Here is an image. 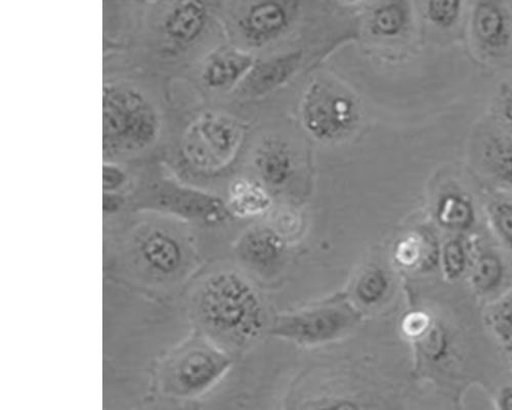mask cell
<instances>
[{
    "label": "cell",
    "instance_id": "cell-1",
    "mask_svg": "<svg viewBox=\"0 0 512 410\" xmlns=\"http://www.w3.org/2000/svg\"><path fill=\"white\" fill-rule=\"evenodd\" d=\"M201 330L217 345L244 346L260 338L266 325L264 303L252 285L236 272L205 279L193 298Z\"/></svg>",
    "mask_w": 512,
    "mask_h": 410
},
{
    "label": "cell",
    "instance_id": "cell-2",
    "mask_svg": "<svg viewBox=\"0 0 512 410\" xmlns=\"http://www.w3.org/2000/svg\"><path fill=\"white\" fill-rule=\"evenodd\" d=\"M159 117L151 102L125 85L104 88L103 148L111 158L148 148L157 138Z\"/></svg>",
    "mask_w": 512,
    "mask_h": 410
},
{
    "label": "cell",
    "instance_id": "cell-3",
    "mask_svg": "<svg viewBox=\"0 0 512 410\" xmlns=\"http://www.w3.org/2000/svg\"><path fill=\"white\" fill-rule=\"evenodd\" d=\"M231 366L226 350L207 337H193L163 362L160 387L169 396L193 398L215 386Z\"/></svg>",
    "mask_w": 512,
    "mask_h": 410
},
{
    "label": "cell",
    "instance_id": "cell-4",
    "mask_svg": "<svg viewBox=\"0 0 512 410\" xmlns=\"http://www.w3.org/2000/svg\"><path fill=\"white\" fill-rule=\"evenodd\" d=\"M360 310L346 298L286 313L273 322L271 333L302 346H317L346 336L360 323Z\"/></svg>",
    "mask_w": 512,
    "mask_h": 410
},
{
    "label": "cell",
    "instance_id": "cell-5",
    "mask_svg": "<svg viewBox=\"0 0 512 410\" xmlns=\"http://www.w3.org/2000/svg\"><path fill=\"white\" fill-rule=\"evenodd\" d=\"M302 117L315 138L333 141L353 129L358 112L355 100L346 91L331 82L317 81L305 95Z\"/></svg>",
    "mask_w": 512,
    "mask_h": 410
},
{
    "label": "cell",
    "instance_id": "cell-6",
    "mask_svg": "<svg viewBox=\"0 0 512 410\" xmlns=\"http://www.w3.org/2000/svg\"><path fill=\"white\" fill-rule=\"evenodd\" d=\"M240 140V128L233 119L207 114L193 123L187 133L184 150L196 168L217 170L231 160Z\"/></svg>",
    "mask_w": 512,
    "mask_h": 410
},
{
    "label": "cell",
    "instance_id": "cell-7",
    "mask_svg": "<svg viewBox=\"0 0 512 410\" xmlns=\"http://www.w3.org/2000/svg\"><path fill=\"white\" fill-rule=\"evenodd\" d=\"M138 267L158 281L174 280L189 265L187 245L175 233L154 227L139 233L133 244Z\"/></svg>",
    "mask_w": 512,
    "mask_h": 410
},
{
    "label": "cell",
    "instance_id": "cell-8",
    "mask_svg": "<svg viewBox=\"0 0 512 410\" xmlns=\"http://www.w3.org/2000/svg\"><path fill=\"white\" fill-rule=\"evenodd\" d=\"M293 16L292 4L262 2L251 5L239 20L243 36L254 45L268 43L289 27Z\"/></svg>",
    "mask_w": 512,
    "mask_h": 410
},
{
    "label": "cell",
    "instance_id": "cell-9",
    "mask_svg": "<svg viewBox=\"0 0 512 410\" xmlns=\"http://www.w3.org/2000/svg\"><path fill=\"white\" fill-rule=\"evenodd\" d=\"M237 254L246 266L267 274L282 265L286 256V245L273 229L258 227L242 236L237 245Z\"/></svg>",
    "mask_w": 512,
    "mask_h": 410
},
{
    "label": "cell",
    "instance_id": "cell-10",
    "mask_svg": "<svg viewBox=\"0 0 512 410\" xmlns=\"http://www.w3.org/2000/svg\"><path fill=\"white\" fill-rule=\"evenodd\" d=\"M473 31L486 50L499 52L506 49L511 38L506 10L499 3H478L473 14Z\"/></svg>",
    "mask_w": 512,
    "mask_h": 410
},
{
    "label": "cell",
    "instance_id": "cell-11",
    "mask_svg": "<svg viewBox=\"0 0 512 410\" xmlns=\"http://www.w3.org/2000/svg\"><path fill=\"white\" fill-rule=\"evenodd\" d=\"M254 65L252 55L237 49H226L209 58L202 77L210 89L224 90L247 76Z\"/></svg>",
    "mask_w": 512,
    "mask_h": 410
},
{
    "label": "cell",
    "instance_id": "cell-12",
    "mask_svg": "<svg viewBox=\"0 0 512 410\" xmlns=\"http://www.w3.org/2000/svg\"><path fill=\"white\" fill-rule=\"evenodd\" d=\"M207 22V10L202 3L180 2L170 9L164 19L163 29L170 41L188 45L203 31Z\"/></svg>",
    "mask_w": 512,
    "mask_h": 410
},
{
    "label": "cell",
    "instance_id": "cell-13",
    "mask_svg": "<svg viewBox=\"0 0 512 410\" xmlns=\"http://www.w3.org/2000/svg\"><path fill=\"white\" fill-rule=\"evenodd\" d=\"M302 59L300 52L276 57L254 65L246 76V88L254 96L265 95L282 86Z\"/></svg>",
    "mask_w": 512,
    "mask_h": 410
},
{
    "label": "cell",
    "instance_id": "cell-14",
    "mask_svg": "<svg viewBox=\"0 0 512 410\" xmlns=\"http://www.w3.org/2000/svg\"><path fill=\"white\" fill-rule=\"evenodd\" d=\"M262 179L272 187H281L290 179L294 162L287 145L280 141L266 143L256 156Z\"/></svg>",
    "mask_w": 512,
    "mask_h": 410
},
{
    "label": "cell",
    "instance_id": "cell-15",
    "mask_svg": "<svg viewBox=\"0 0 512 410\" xmlns=\"http://www.w3.org/2000/svg\"><path fill=\"white\" fill-rule=\"evenodd\" d=\"M272 198L259 183L238 180L230 188L229 210L243 218L258 217L270 210Z\"/></svg>",
    "mask_w": 512,
    "mask_h": 410
},
{
    "label": "cell",
    "instance_id": "cell-16",
    "mask_svg": "<svg viewBox=\"0 0 512 410\" xmlns=\"http://www.w3.org/2000/svg\"><path fill=\"white\" fill-rule=\"evenodd\" d=\"M394 256L396 262L407 269L432 270L440 261L437 243L418 234H409L400 239Z\"/></svg>",
    "mask_w": 512,
    "mask_h": 410
},
{
    "label": "cell",
    "instance_id": "cell-17",
    "mask_svg": "<svg viewBox=\"0 0 512 410\" xmlns=\"http://www.w3.org/2000/svg\"><path fill=\"white\" fill-rule=\"evenodd\" d=\"M436 216L440 225L449 230L465 231L476 221L472 201L458 193H448L440 198Z\"/></svg>",
    "mask_w": 512,
    "mask_h": 410
},
{
    "label": "cell",
    "instance_id": "cell-18",
    "mask_svg": "<svg viewBox=\"0 0 512 410\" xmlns=\"http://www.w3.org/2000/svg\"><path fill=\"white\" fill-rule=\"evenodd\" d=\"M410 20L411 13L407 3H387L372 14L371 31L381 37H397L407 29Z\"/></svg>",
    "mask_w": 512,
    "mask_h": 410
},
{
    "label": "cell",
    "instance_id": "cell-19",
    "mask_svg": "<svg viewBox=\"0 0 512 410\" xmlns=\"http://www.w3.org/2000/svg\"><path fill=\"white\" fill-rule=\"evenodd\" d=\"M391 278L379 267H372L362 273L355 285L356 299L366 307H376L389 295Z\"/></svg>",
    "mask_w": 512,
    "mask_h": 410
},
{
    "label": "cell",
    "instance_id": "cell-20",
    "mask_svg": "<svg viewBox=\"0 0 512 410\" xmlns=\"http://www.w3.org/2000/svg\"><path fill=\"white\" fill-rule=\"evenodd\" d=\"M483 157L491 174L512 186V145L501 138H492L484 146Z\"/></svg>",
    "mask_w": 512,
    "mask_h": 410
},
{
    "label": "cell",
    "instance_id": "cell-21",
    "mask_svg": "<svg viewBox=\"0 0 512 410\" xmlns=\"http://www.w3.org/2000/svg\"><path fill=\"white\" fill-rule=\"evenodd\" d=\"M504 267L501 260L492 254L482 255L475 264L472 281L480 293H491L501 284Z\"/></svg>",
    "mask_w": 512,
    "mask_h": 410
},
{
    "label": "cell",
    "instance_id": "cell-22",
    "mask_svg": "<svg viewBox=\"0 0 512 410\" xmlns=\"http://www.w3.org/2000/svg\"><path fill=\"white\" fill-rule=\"evenodd\" d=\"M489 324L496 337L505 345H512V293L491 310Z\"/></svg>",
    "mask_w": 512,
    "mask_h": 410
},
{
    "label": "cell",
    "instance_id": "cell-23",
    "mask_svg": "<svg viewBox=\"0 0 512 410\" xmlns=\"http://www.w3.org/2000/svg\"><path fill=\"white\" fill-rule=\"evenodd\" d=\"M443 272L448 280L457 279L465 271L467 254L460 239L449 240L442 251Z\"/></svg>",
    "mask_w": 512,
    "mask_h": 410
},
{
    "label": "cell",
    "instance_id": "cell-24",
    "mask_svg": "<svg viewBox=\"0 0 512 410\" xmlns=\"http://www.w3.org/2000/svg\"><path fill=\"white\" fill-rule=\"evenodd\" d=\"M422 352L434 362L444 359L449 352V339L441 325L433 323L430 330L417 340Z\"/></svg>",
    "mask_w": 512,
    "mask_h": 410
},
{
    "label": "cell",
    "instance_id": "cell-25",
    "mask_svg": "<svg viewBox=\"0 0 512 410\" xmlns=\"http://www.w3.org/2000/svg\"><path fill=\"white\" fill-rule=\"evenodd\" d=\"M462 12L460 2H430L426 6V15L438 28L450 29L457 24Z\"/></svg>",
    "mask_w": 512,
    "mask_h": 410
},
{
    "label": "cell",
    "instance_id": "cell-26",
    "mask_svg": "<svg viewBox=\"0 0 512 410\" xmlns=\"http://www.w3.org/2000/svg\"><path fill=\"white\" fill-rule=\"evenodd\" d=\"M490 214L498 233L512 250V204L496 202L492 205Z\"/></svg>",
    "mask_w": 512,
    "mask_h": 410
},
{
    "label": "cell",
    "instance_id": "cell-27",
    "mask_svg": "<svg viewBox=\"0 0 512 410\" xmlns=\"http://www.w3.org/2000/svg\"><path fill=\"white\" fill-rule=\"evenodd\" d=\"M433 323V319L428 313L411 312L403 320L402 331L407 338L417 341L430 330Z\"/></svg>",
    "mask_w": 512,
    "mask_h": 410
},
{
    "label": "cell",
    "instance_id": "cell-28",
    "mask_svg": "<svg viewBox=\"0 0 512 410\" xmlns=\"http://www.w3.org/2000/svg\"><path fill=\"white\" fill-rule=\"evenodd\" d=\"M126 180L124 172L115 164L105 163L103 168V188L106 193H117Z\"/></svg>",
    "mask_w": 512,
    "mask_h": 410
},
{
    "label": "cell",
    "instance_id": "cell-29",
    "mask_svg": "<svg viewBox=\"0 0 512 410\" xmlns=\"http://www.w3.org/2000/svg\"><path fill=\"white\" fill-rule=\"evenodd\" d=\"M500 107L503 118L512 130V89L508 86H503L500 91Z\"/></svg>",
    "mask_w": 512,
    "mask_h": 410
},
{
    "label": "cell",
    "instance_id": "cell-30",
    "mask_svg": "<svg viewBox=\"0 0 512 410\" xmlns=\"http://www.w3.org/2000/svg\"><path fill=\"white\" fill-rule=\"evenodd\" d=\"M123 198L118 193H106L104 192V212L114 213L121 207Z\"/></svg>",
    "mask_w": 512,
    "mask_h": 410
},
{
    "label": "cell",
    "instance_id": "cell-31",
    "mask_svg": "<svg viewBox=\"0 0 512 410\" xmlns=\"http://www.w3.org/2000/svg\"><path fill=\"white\" fill-rule=\"evenodd\" d=\"M500 410H512V387H505L499 395Z\"/></svg>",
    "mask_w": 512,
    "mask_h": 410
},
{
    "label": "cell",
    "instance_id": "cell-32",
    "mask_svg": "<svg viewBox=\"0 0 512 410\" xmlns=\"http://www.w3.org/2000/svg\"><path fill=\"white\" fill-rule=\"evenodd\" d=\"M318 410H360V408L350 401H336L323 406Z\"/></svg>",
    "mask_w": 512,
    "mask_h": 410
}]
</instances>
